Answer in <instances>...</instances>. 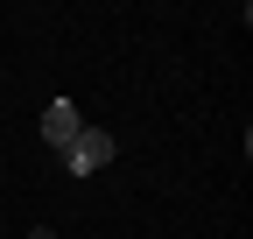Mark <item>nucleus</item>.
I'll list each match as a JSON object with an SVG mask.
<instances>
[{"mask_svg":"<svg viewBox=\"0 0 253 239\" xmlns=\"http://www.w3.org/2000/svg\"><path fill=\"white\" fill-rule=\"evenodd\" d=\"M113 162V134H99V127H84L71 148H63V169H71V176H99Z\"/></svg>","mask_w":253,"mask_h":239,"instance_id":"obj_1","label":"nucleus"},{"mask_svg":"<svg viewBox=\"0 0 253 239\" xmlns=\"http://www.w3.org/2000/svg\"><path fill=\"white\" fill-rule=\"evenodd\" d=\"M78 134H84V120H78V106H71V99H49V106H42V141H49L56 155H63V148H71Z\"/></svg>","mask_w":253,"mask_h":239,"instance_id":"obj_2","label":"nucleus"},{"mask_svg":"<svg viewBox=\"0 0 253 239\" xmlns=\"http://www.w3.org/2000/svg\"><path fill=\"white\" fill-rule=\"evenodd\" d=\"M28 239H56V232H49V225H36V232H28Z\"/></svg>","mask_w":253,"mask_h":239,"instance_id":"obj_3","label":"nucleus"}]
</instances>
